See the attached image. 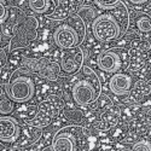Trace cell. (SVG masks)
Here are the masks:
<instances>
[{"label": "cell", "instance_id": "16", "mask_svg": "<svg viewBox=\"0 0 151 151\" xmlns=\"http://www.w3.org/2000/svg\"><path fill=\"white\" fill-rule=\"evenodd\" d=\"M121 0H94V4L104 10H111L112 7H115Z\"/></svg>", "mask_w": 151, "mask_h": 151}, {"label": "cell", "instance_id": "14", "mask_svg": "<svg viewBox=\"0 0 151 151\" xmlns=\"http://www.w3.org/2000/svg\"><path fill=\"white\" fill-rule=\"evenodd\" d=\"M14 100L10 98V96L7 94V92L1 90V99H0V112L1 115H9L14 111Z\"/></svg>", "mask_w": 151, "mask_h": 151}, {"label": "cell", "instance_id": "20", "mask_svg": "<svg viewBox=\"0 0 151 151\" xmlns=\"http://www.w3.org/2000/svg\"><path fill=\"white\" fill-rule=\"evenodd\" d=\"M0 9H1V24H3L5 22V19H6V16H7L6 7H5V4H3V1H1V6H0Z\"/></svg>", "mask_w": 151, "mask_h": 151}, {"label": "cell", "instance_id": "2", "mask_svg": "<svg viewBox=\"0 0 151 151\" xmlns=\"http://www.w3.org/2000/svg\"><path fill=\"white\" fill-rule=\"evenodd\" d=\"M5 91L15 103H27L35 94V85L28 73L17 70L5 83Z\"/></svg>", "mask_w": 151, "mask_h": 151}, {"label": "cell", "instance_id": "5", "mask_svg": "<svg viewBox=\"0 0 151 151\" xmlns=\"http://www.w3.org/2000/svg\"><path fill=\"white\" fill-rule=\"evenodd\" d=\"M23 65L48 81H56L62 69L57 62L47 58H24Z\"/></svg>", "mask_w": 151, "mask_h": 151}, {"label": "cell", "instance_id": "7", "mask_svg": "<svg viewBox=\"0 0 151 151\" xmlns=\"http://www.w3.org/2000/svg\"><path fill=\"white\" fill-rule=\"evenodd\" d=\"M97 65L102 71L108 74L119 73L123 65L122 51H120L117 48L104 50L97 57Z\"/></svg>", "mask_w": 151, "mask_h": 151}, {"label": "cell", "instance_id": "11", "mask_svg": "<svg viewBox=\"0 0 151 151\" xmlns=\"http://www.w3.org/2000/svg\"><path fill=\"white\" fill-rule=\"evenodd\" d=\"M120 117V110L117 108H108L105 109L99 117V128L100 131H109L117 123Z\"/></svg>", "mask_w": 151, "mask_h": 151}, {"label": "cell", "instance_id": "6", "mask_svg": "<svg viewBox=\"0 0 151 151\" xmlns=\"http://www.w3.org/2000/svg\"><path fill=\"white\" fill-rule=\"evenodd\" d=\"M53 40L62 50L76 47L82 41V36L69 23H62L53 32Z\"/></svg>", "mask_w": 151, "mask_h": 151}, {"label": "cell", "instance_id": "15", "mask_svg": "<svg viewBox=\"0 0 151 151\" xmlns=\"http://www.w3.org/2000/svg\"><path fill=\"white\" fill-rule=\"evenodd\" d=\"M137 27L143 33L151 32V18L147 16H140L137 19Z\"/></svg>", "mask_w": 151, "mask_h": 151}, {"label": "cell", "instance_id": "9", "mask_svg": "<svg viewBox=\"0 0 151 151\" xmlns=\"http://www.w3.org/2000/svg\"><path fill=\"white\" fill-rule=\"evenodd\" d=\"M0 139L4 143H14L21 135V127L16 119L1 115L0 119Z\"/></svg>", "mask_w": 151, "mask_h": 151}, {"label": "cell", "instance_id": "4", "mask_svg": "<svg viewBox=\"0 0 151 151\" xmlns=\"http://www.w3.org/2000/svg\"><path fill=\"white\" fill-rule=\"evenodd\" d=\"M83 132L78 126H68L59 129L52 142V150H79L82 143Z\"/></svg>", "mask_w": 151, "mask_h": 151}, {"label": "cell", "instance_id": "18", "mask_svg": "<svg viewBox=\"0 0 151 151\" xmlns=\"http://www.w3.org/2000/svg\"><path fill=\"white\" fill-rule=\"evenodd\" d=\"M0 57H1V69L7 62V50L1 46V51H0Z\"/></svg>", "mask_w": 151, "mask_h": 151}, {"label": "cell", "instance_id": "1", "mask_svg": "<svg viewBox=\"0 0 151 151\" xmlns=\"http://www.w3.org/2000/svg\"><path fill=\"white\" fill-rule=\"evenodd\" d=\"M102 83L99 76L90 68L83 67L81 78L73 87V98L79 105H90L99 98Z\"/></svg>", "mask_w": 151, "mask_h": 151}, {"label": "cell", "instance_id": "8", "mask_svg": "<svg viewBox=\"0 0 151 151\" xmlns=\"http://www.w3.org/2000/svg\"><path fill=\"white\" fill-rule=\"evenodd\" d=\"M83 60L85 56L81 48H79L78 46L67 48L60 55V68L64 73L73 75L82 68Z\"/></svg>", "mask_w": 151, "mask_h": 151}, {"label": "cell", "instance_id": "17", "mask_svg": "<svg viewBox=\"0 0 151 151\" xmlns=\"http://www.w3.org/2000/svg\"><path fill=\"white\" fill-rule=\"evenodd\" d=\"M132 150H151V143L146 139H142L133 145Z\"/></svg>", "mask_w": 151, "mask_h": 151}, {"label": "cell", "instance_id": "10", "mask_svg": "<svg viewBox=\"0 0 151 151\" xmlns=\"http://www.w3.org/2000/svg\"><path fill=\"white\" fill-rule=\"evenodd\" d=\"M133 86V79L127 73H115L109 80V88L116 96L128 94Z\"/></svg>", "mask_w": 151, "mask_h": 151}, {"label": "cell", "instance_id": "3", "mask_svg": "<svg viewBox=\"0 0 151 151\" xmlns=\"http://www.w3.org/2000/svg\"><path fill=\"white\" fill-rule=\"evenodd\" d=\"M92 32L98 41L109 42L119 39L122 33V27L112 14H102L93 21Z\"/></svg>", "mask_w": 151, "mask_h": 151}, {"label": "cell", "instance_id": "13", "mask_svg": "<svg viewBox=\"0 0 151 151\" xmlns=\"http://www.w3.org/2000/svg\"><path fill=\"white\" fill-rule=\"evenodd\" d=\"M112 10H115V11L119 12V14H116V18H117V21L121 24L122 32H124L126 27H127V23H128V11H127V7H126V5L122 1H120L115 7H112Z\"/></svg>", "mask_w": 151, "mask_h": 151}, {"label": "cell", "instance_id": "12", "mask_svg": "<svg viewBox=\"0 0 151 151\" xmlns=\"http://www.w3.org/2000/svg\"><path fill=\"white\" fill-rule=\"evenodd\" d=\"M29 7L35 14H47L53 9V0H29Z\"/></svg>", "mask_w": 151, "mask_h": 151}, {"label": "cell", "instance_id": "19", "mask_svg": "<svg viewBox=\"0 0 151 151\" xmlns=\"http://www.w3.org/2000/svg\"><path fill=\"white\" fill-rule=\"evenodd\" d=\"M128 1L133 5H140V6H149L151 5V0H128Z\"/></svg>", "mask_w": 151, "mask_h": 151}]
</instances>
